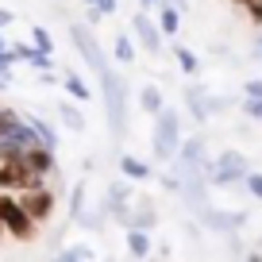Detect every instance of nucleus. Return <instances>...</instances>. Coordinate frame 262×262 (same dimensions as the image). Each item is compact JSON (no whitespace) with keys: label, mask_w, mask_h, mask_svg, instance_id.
<instances>
[{"label":"nucleus","mask_w":262,"mask_h":262,"mask_svg":"<svg viewBox=\"0 0 262 262\" xmlns=\"http://www.w3.org/2000/svg\"><path fill=\"white\" fill-rule=\"evenodd\" d=\"M178 27H181L178 8H173V4H162V16H158V31H162V35H173Z\"/></svg>","instance_id":"f8f14e48"},{"label":"nucleus","mask_w":262,"mask_h":262,"mask_svg":"<svg viewBox=\"0 0 262 262\" xmlns=\"http://www.w3.org/2000/svg\"><path fill=\"white\" fill-rule=\"evenodd\" d=\"M8 19H12V12H0V27H4V24H8Z\"/></svg>","instance_id":"393cba45"},{"label":"nucleus","mask_w":262,"mask_h":262,"mask_svg":"<svg viewBox=\"0 0 262 262\" xmlns=\"http://www.w3.org/2000/svg\"><path fill=\"white\" fill-rule=\"evenodd\" d=\"M12 58H24V62L39 66V70H50V54H42L39 47H31V42H16V47H8Z\"/></svg>","instance_id":"1a4fd4ad"},{"label":"nucleus","mask_w":262,"mask_h":262,"mask_svg":"<svg viewBox=\"0 0 262 262\" xmlns=\"http://www.w3.org/2000/svg\"><path fill=\"white\" fill-rule=\"evenodd\" d=\"M258 58H262V42H258Z\"/></svg>","instance_id":"a878e982"},{"label":"nucleus","mask_w":262,"mask_h":262,"mask_svg":"<svg viewBox=\"0 0 262 262\" xmlns=\"http://www.w3.org/2000/svg\"><path fill=\"white\" fill-rule=\"evenodd\" d=\"M62 116H66V127H74V131H81V127H85V116L77 112L74 104H62Z\"/></svg>","instance_id":"f3484780"},{"label":"nucleus","mask_w":262,"mask_h":262,"mask_svg":"<svg viewBox=\"0 0 262 262\" xmlns=\"http://www.w3.org/2000/svg\"><path fill=\"white\" fill-rule=\"evenodd\" d=\"M131 27H135V39L147 47V54H158V50H162V31H158L155 19H147V16L139 12V16L131 19Z\"/></svg>","instance_id":"6e6552de"},{"label":"nucleus","mask_w":262,"mask_h":262,"mask_svg":"<svg viewBox=\"0 0 262 262\" xmlns=\"http://www.w3.org/2000/svg\"><path fill=\"white\" fill-rule=\"evenodd\" d=\"M120 170L127 173V178H135V181L150 178V166H147V162H139V158H131V155H123V158H120Z\"/></svg>","instance_id":"9b49d317"},{"label":"nucleus","mask_w":262,"mask_h":262,"mask_svg":"<svg viewBox=\"0 0 262 262\" xmlns=\"http://www.w3.org/2000/svg\"><path fill=\"white\" fill-rule=\"evenodd\" d=\"M0 224H4L16 239H31V235H35V220L24 212V205H19V201H12L8 193H0Z\"/></svg>","instance_id":"7ed1b4c3"},{"label":"nucleus","mask_w":262,"mask_h":262,"mask_svg":"<svg viewBox=\"0 0 262 262\" xmlns=\"http://www.w3.org/2000/svg\"><path fill=\"white\" fill-rule=\"evenodd\" d=\"M89 4H97V0H89Z\"/></svg>","instance_id":"bb28decb"},{"label":"nucleus","mask_w":262,"mask_h":262,"mask_svg":"<svg viewBox=\"0 0 262 262\" xmlns=\"http://www.w3.org/2000/svg\"><path fill=\"white\" fill-rule=\"evenodd\" d=\"M247 158L239 155V150H224L220 158H216V166H212V181L216 185H231V181H239V178H247Z\"/></svg>","instance_id":"423d86ee"},{"label":"nucleus","mask_w":262,"mask_h":262,"mask_svg":"<svg viewBox=\"0 0 262 262\" xmlns=\"http://www.w3.org/2000/svg\"><path fill=\"white\" fill-rule=\"evenodd\" d=\"M116 58H120V62H131V58H135V47H131L127 35H120V39H116Z\"/></svg>","instance_id":"a211bd4d"},{"label":"nucleus","mask_w":262,"mask_h":262,"mask_svg":"<svg viewBox=\"0 0 262 262\" xmlns=\"http://www.w3.org/2000/svg\"><path fill=\"white\" fill-rule=\"evenodd\" d=\"M70 39L77 42V50L85 54V62L93 66V74H97V77L112 74V70H108V62H104V50L97 47V39H93V31H89V27H81V24H70Z\"/></svg>","instance_id":"20e7f679"},{"label":"nucleus","mask_w":262,"mask_h":262,"mask_svg":"<svg viewBox=\"0 0 262 262\" xmlns=\"http://www.w3.org/2000/svg\"><path fill=\"white\" fill-rule=\"evenodd\" d=\"M62 258H93V251H89V247H66V251H62Z\"/></svg>","instance_id":"4be33fe9"},{"label":"nucleus","mask_w":262,"mask_h":262,"mask_svg":"<svg viewBox=\"0 0 262 262\" xmlns=\"http://www.w3.org/2000/svg\"><path fill=\"white\" fill-rule=\"evenodd\" d=\"M139 100H143V108H147L150 116L158 112V108H162V93L155 89V85H143V93H139Z\"/></svg>","instance_id":"ddd939ff"},{"label":"nucleus","mask_w":262,"mask_h":262,"mask_svg":"<svg viewBox=\"0 0 262 262\" xmlns=\"http://www.w3.org/2000/svg\"><path fill=\"white\" fill-rule=\"evenodd\" d=\"M247 189H251V196H258V201H262V173H251V170H247Z\"/></svg>","instance_id":"aec40b11"},{"label":"nucleus","mask_w":262,"mask_h":262,"mask_svg":"<svg viewBox=\"0 0 262 262\" xmlns=\"http://www.w3.org/2000/svg\"><path fill=\"white\" fill-rule=\"evenodd\" d=\"M0 231H4V224H0Z\"/></svg>","instance_id":"cd10ccee"},{"label":"nucleus","mask_w":262,"mask_h":262,"mask_svg":"<svg viewBox=\"0 0 262 262\" xmlns=\"http://www.w3.org/2000/svg\"><path fill=\"white\" fill-rule=\"evenodd\" d=\"M243 112L251 116V120H262V97H247V104H243Z\"/></svg>","instance_id":"412c9836"},{"label":"nucleus","mask_w":262,"mask_h":262,"mask_svg":"<svg viewBox=\"0 0 262 262\" xmlns=\"http://www.w3.org/2000/svg\"><path fill=\"white\" fill-rule=\"evenodd\" d=\"M19 205H24V212L31 216V220H50V212H54V196H50L47 185H35V189H24Z\"/></svg>","instance_id":"0eeeda50"},{"label":"nucleus","mask_w":262,"mask_h":262,"mask_svg":"<svg viewBox=\"0 0 262 262\" xmlns=\"http://www.w3.org/2000/svg\"><path fill=\"white\" fill-rule=\"evenodd\" d=\"M181 147V123L173 108H158L155 112V155L158 158H173Z\"/></svg>","instance_id":"f03ea898"},{"label":"nucleus","mask_w":262,"mask_h":262,"mask_svg":"<svg viewBox=\"0 0 262 262\" xmlns=\"http://www.w3.org/2000/svg\"><path fill=\"white\" fill-rule=\"evenodd\" d=\"M247 12H251V19H262V0H243Z\"/></svg>","instance_id":"5701e85b"},{"label":"nucleus","mask_w":262,"mask_h":262,"mask_svg":"<svg viewBox=\"0 0 262 262\" xmlns=\"http://www.w3.org/2000/svg\"><path fill=\"white\" fill-rule=\"evenodd\" d=\"M66 93H70V97H77V100H89V85H85L77 74H66Z\"/></svg>","instance_id":"4468645a"},{"label":"nucleus","mask_w":262,"mask_h":262,"mask_svg":"<svg viewBox=\"0 0 262 262\" xmlns=\"http://www.w3.org/2000/svg\"><path fill=\"white\" fill-rule=\"evenodd\" d=\"M35 185H42V173H35L24 158L0 166V189H19L24 193V189H35Z\"/></svg>","instance_id":"39448f33"},{"label":"nucleus","mask_w":262,"mask_h":262,"mask_svg":"<svg viewBox=\"0 0 262 262\" xmlns=\"http://www.w3.org/2000/svg\"><path fill=\"white\" fill-rule=\"evenodd\" d=\"M16 127H19V112H8V108H0V139H4V135H12Z\"/></svg>","instance_id":"dca6fc26"},{"label":"nucleus","mask_w":262,"mask_h":262,"mask_svg":"<svg viewBox=\"0 0 262 262\" xmlns=\"http://www.w3.org/2000/svg\"><path fill=\"white\" fill-rule=\"evenodd\" d=\"M127 251L131 254H150V235H147V228H131L127 231Z\"/></svg>","instance_id":"9d476101"},{"label":"nucleus","mask_w":262,"mask_h":262,"mask_svg":"<svg viewBox=\"0 0 262 262\" xmlns=\"http://www.w3.org/2000/svg\"><path fill=\"white\" fill-rule=\"evenodd\" d=\"M35 47H39L42 54H54V42H50V35L42 31V27H35Z\"/></svg>","instance_id":"6ab92c4d"},{"label":"nucleus","mask_w":262,"mask_h":262,"mask_svg":"<svg viewBox=\"0 0 262 262\" xmlns=\"http://www.w3.org/2000/svg\"><path fill=\"white\" fill-rule=\"evenodd\" d=\"M247 97H262V81H247Z\"/></svg>","instance_id":"b1692460"},{"label":"nucleus","mask_w":262,"mask_h":262,"mask_svg":"<svg viewBox=\"0 0 262 262\" xmlns=\"http://www.w3.org/2000/svg\"><path fill=\"white\" fill-rule=\"evenodd\" d=\"M100 89H104L108 127H112L116 139H123V127H127V93H123V81L116 74H104V77H100Z\"/></svg>","instance_id":"f257e3e1"},{"label":"nucleus","mask_w":262,"mask_h":262,"mask_svg":"<svg viewBox=\"0 0 262 262\" xmlns=\"http://www.w3.org/2000/svg\"><path fill=\"white\" fill-rule=\"evenodd\" d=\"M173 54H178V66L185 70V74H196V66H201V62H196V54L189 47H173Z\"/></svg>","instance_id":"2eb2a0df"}]
</instances>
